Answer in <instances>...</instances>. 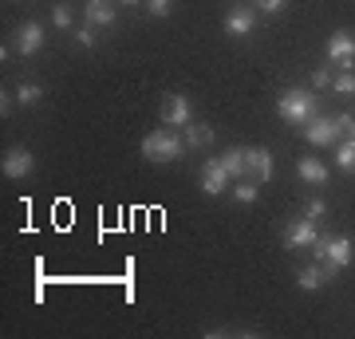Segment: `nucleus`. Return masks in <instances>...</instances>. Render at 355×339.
I'll return each mask as SVG.
<instances>
[{"label":"nucleus","instance_id":"f257e3e1","mask_svg":"<svg viewBox=\"0 0 355 339\" xmlns=\"http://www.w3.org/2000/svg\"><path fill=\"white\" fill-rule=\"evenodd\" d=\"M182 154H186V139H178L170 126H158L142 139V158L150 162H178Z\"/></svg>","mask_w":355,"mask_h":339},{"label":"nucleus","instance_id":"f03ea898","mask_svg":"<svg viewBox=\"0 0 355 339\" xmlns=\"http://www.w3.org/2000/svg\"><path fill=\"white\" fill-rule=\"evenodd\" d=\"M316 95L312 91H284L277 99V114L284 119L288 126H308L312 119H316Z\"/></svg>","mask_w":355,"mask_h":339},{"label":"nucleus","instance_id":"7ed1b4c3","mask_svg":"<svg viewBox=\"0 0 355 339\" xmlns=\"http://www.w3.org/2000/svg\"><path fill=\"white\" fill-rule=\"evenodd\" d=\"M312 249H316V261L324 264L328 277H336V272H343L352 264V241L347 237H320Z\"/></svg>","mask_w":355,"mask_h":339},{"label":"nucleus","instance_id":"20e7f679","mask_svg":"<svg viewBox=\"0 0 355 339\" xmlns=\"http://www.w3.org/2000/svg\"><path fill=\"white\" fill-rule=\"evenodd\" d=\"M355 119L352 114H331V119H312V123L304 126V139L312 142V146H331V142L340 139V134H352Z\"/></svg>","mask_w":355,"mask_h":339},{"label":"nucleus","instance_id":"39448f33","mask_svg":"<svg viewBox=\"0 0 355 339\" xmlns=\"http://www.w3.org/2000/svg\"><path fill=\"white\" fill-rule=\"evenodd\" d=\"M202 189L209 193V198H217V193L229 189V170H225L221 158H205L202 162Z\"/></svg>","mask_w":355,"mask_h":339},{"label":"nucleus","instance_id":"423d86ee","mask_svg":"<svg viewBox=\"0 0 355 339\" xmlns=\"http://www.w3.org/2000/svg\"><path fill=\"white\" fill-rule=\"evenodd\" d=\"M328 60L340 63L343 71H355V36L352 32H336L328 40Z\"/></svg>","mask_w":355,"mask_h":339},{"label":"nucleus","instance_id":"0eeeda50","mask_svg":"<svg viewBox=\"0 0 355 339\" xmlns=\"http://www.w3.org/2000/svg\"><path fill=\"white\" fill-rule=\"evenodd\" d=\"M190 123H193L190 99H186V95H166V103H162V126H190Z\"/></svg>","mask_w":355,"mask_h":339},{"label":"nucleus","instance_id":"6e6552de","mask_svg":"<svg viewBox=\"0 0 355 339\" xmlns=\"http://www.w3.org/2000/svg\"><path fill=\"white\" fill-rule=\"evenodd\" d=\"M32 166H36L32 150H28V146H12V150H4L0 170H4V177H28L32 174Z\"/></svg>","mask_w":355,"mask_h":339},{"label":"nucleus","instance_id":"1a4fd4ad","mask_svg":"<svg viewBox=\"0 0 355 339\" xmlns=\"http://www.w3.org/2000/svg\"><path fill=\"white\" fill-rule=\"evenodd\" d=\"M320 241V229L316 221H308V217H300V221H292L288 229H284V245L288 249H308V245H316Z\"/></svg>","mask_w":355,"mask_h":339},{"label":"nucleus","instance_id":"9d476101","mask_svg":"<svg viewBox=\"0 0 355 339\" xmlns=\"http://www.w3.org/2000/svg\"><path fill=\"white\" fill-rule=\"evenodd\" d=\"M114 4H119V0H87V4H83V20H87L91 28H111L114 24Z\"/></svg>","mask_w":355,"mask_h":339},{"label":"nucleus","instance_id":"9b49d317","mask_svg":"<svg viewBox=\"0 0 355 339\" xmlns=\"http://www.w3.org/2000/svg\"><path fill=\"white\" fill-rule=\"evenodd\" d=\"M40 48H44V28L36 20H28V24L16 28V51L20 55H36Z\"/></svg>","mask_w":355,"mask_h":339},{"label":"nucleus","instance_id":"f8f14e48","mask_svg":"<svg viewBox=\"0 0 355 339\" xmlns=\"http://www.w3.org/2000/svg\"><path fill=\"white\" fill-rule=\"evenodd\" d=\"M253 24H257V8H233V12L225 16V32L229 36H237V40L249 36Z\"/></svg>","mask_w":355,"mask_h":339},{"label":"nucleus","instance_id":"ddd939ff","mask_svg":"<svg viewBox=\"0 0 355 339\" xmlns=\"http://www.w3.org/2000/svg\"><path fill=\"white\" fill-rule=\"evenodd\" d=\"M245 174H257L261 182H268L272 177V154L261 150V146L257 150H245Z\"/></svg>","mask_w":355,"mask_h":339},{"label":"nucleus","instance_id":"4468645a","mask_svg":"<svg viewBox=\"0 0 355 339\" xmlns=\"http://www.w3.org/2000/svg\"><path fill=\"white\" fill-rule=\"evenodd\" d=\"M296 174L304 177L308 186H324V182H328V166L320 162V158H300V162H296Z\"/></svg>","mask_w":355,"mask_h":339},{"label":"nucleus","instance_id":"2eb2a0df","mask_svg":"<svg viewBox=\"0 0 355 339\" xmlns=\"http://www.w3.org/2000/svg\"><path fill=\"white\" fill-rule=\"evenodd\" d=\"M296 284L304 292H316V288H324L328 284V272H324V264H308V268H300V277H296Z\"/></svg>","mask_w":355,"mask_h":339},{"label":"nucleus","instance_id":"dca6fc26","mask_svg":"<svg viewBox=\"0 0 355 339\" xmlns=\"http://www.w3.org/2000/svg\"><path fill=\"white\" fill-rule=\"evenodd\" d=\"M186 146H193V150H205V146H214V126H205V123H198V126H186Z\"/></svg>","mask_w":355,"mask_h":339},{"label":"nucleus","instance_id":"f3484780","mask_svg":"<svg viewBox=\"0 0 355 339\" xmlns=\"http://www.w3.org/2000/svg\"><path fill=\"white\" fill-rule=\"evenodd\" d=\"M221 162H225L229 177H241L245 174V146H233V150L221 154Z\"/></svg>","mask_w":355,"mask_h":339},{"label":"nucleus","instance_id":"a211bd4d","mask_svg":"<svg viewBox=\"0 0 355 339\" xmlns=\"http://www.w3.org/2000/svg\"><path fill=\"white\" fill-rule=\"evenodd\" d=\"M336 166L347 170V174H355V139L340 142V150H336Z\"/></svg>","mask_w":355,"mask_h":339},{"label":"nucleus","instance_id":"6ab92c4d","mask_svg":"<svg viewBox=\"0 0 355 339\" xmlns=\"http://www.w3.org/2000/svg\"><path fill=\"white\" fill-rule=\"evenodd\" d=\"M44 99V87H40V83H20V87H16V103H20V107H32V103H40Z\"/></svg>","mask_w":355,"mask_h":339},{"label":"nucleus","instance_id":"aec40b11","mask_svg":"<svg viewBox=\"0 0 355 339\" xmlns=\"http://www.w3.org/2000/svg\"><path fill=\"white\" fill-rule=\"evenodd\" d=\"M257 193H261L257 182H237V186H233V201H241V205H253Z\"/></svg>","mask_w":355,"mask_h":339},{"label":"nucleus","instance_id":"412c9836","mask_svg":"<svg viewBox=\"0 0 355 339\" xmlns=\"http://www.w3.org/2000/svg\"><path fill=\"white\" fill-rule=\"evenodd\" d=\"M95 32H99V28L83 24V28H76V32H71V40H76L79 48H95Z\"/></svg>","mask_w":355,"mask_h":339},{"label":"nucleus","instance_id":"4be33fe9","mask_svg":"<svg viewBox=\"0 0 355 339\" xmlns=\"http://www.w3.org/2000/svg\"><path fill=\"white\" fill-rule=\"evenodd\" d=\"M51 24L55 28H71V8H67V4H55V8H51Z\"/></svg>","mask_w":355,"mask_h":339},{"label":"nucleus","instance_id":"5701e85b","mask_svg":"<svg viewBox=\"0 0 355 339\" xmlns=\"http://www.w3.org/2000/svg\"><path fill=\"white\" fill-rule=\"evenodd\" d=\"M331 87L340 91V95H355V71H343L340 79H331Z\"/></svg>","mask_w":355,"mask_h":339},{"label":"nucleus","instance_id":"b1692460","mask_svg":"<svg viewBox=\"0 0 355 339\" xmlns=\"http://www.w3.org/2000/svg\"><path fill=\"white\" fill-rule=\"evenodd\" d=\"M324 214H328V205H324V198H312V201L304 205V217H308V221H320Z\"/></svg>","mask_w":355,"mask_h":339},{"label":"nucleus","instance_id":"393cba45","mask_svg":"<svg viewBox=\"0 0 355 339\" xmlns=\"http://www.w3.org/2000/svg\"><path fill=\"white\" fill-rule=\"evenodd\" d=\"M142 8H146L150 16H170V8H174V0H146Z\"/></svg>","mask_w":355,"mask_h":339},{"label":"nucleus","instance_id":"a878e982","mask_svg":"<svg viewBox=\"0 0 355 339\" xmlns=\"http://www.w3.org/2000/svg\"><path fill=\"white\" fill-rule=\"evenodd\" d=\"M312 87H316V91L331 87V71H328V67H320V71H312Z\"/></svg>","mask_w":355,"mask_h":339},{"label":"nucleus","instance_id":"bb28decb","mask_svg":"<svg viewBox=\"0 0 355 339\" xmlns=\"http://www.w3.org/2000/svg\"><path fill=\"white\" fill-rule=\"evenodd\" d=\"M284 4H288V0H261V4H257V8H261V12H280V8H284Z\"/></svg>","mask_w":355,"mask_h":339},{"label":"nucleus","instance_id":"cd10ccee","mask_svg":"<svg viewBox=\"0 0 355 339\" xmlns=\"http://www.w3.org/2000/svg\"><path fill=\"white\" fill-rule=\"evenodd\" d=\"M119 4H127V8H139V4H146V0H119Z\"/></svg>","mask_w":355,"mask_h":339},{"label":"nucleus","instance_id":"c85d7f7f","mask_svg":"<svg viewBox=\"0 0 355 339\" xmlns=\"http://www.w3.org/2000/svg\"><path fill=\"white\" fill-rule=\"evenodd\" d=\"M352 139H355V126H352Z\"/></svg>","mask_w":355,"mask_h":339},{"label":"nucleus","instance_id":"c756f323","mask_svg":"<svg viewBox=\"0 0 355 339\" xmlns=\"http://www.w3.org/2000/svg\"><path fill=\"white\" fill-rule=\"evenodd\" d=\"M253 4H261V0H253Z\"/></svg>","mask_w":355,"mask_h":339}]
</instances>
